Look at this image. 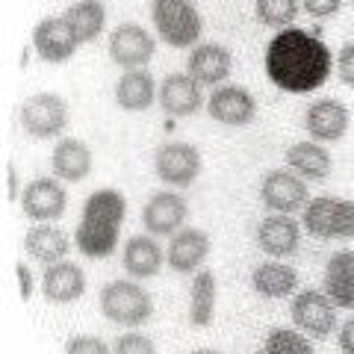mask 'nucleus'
I'll return each mask as SVG.
<instances>
[{"label":"nucleus","instance_id":"29","mask_svg":"<svg viewBox=\"0 0 354 354\" xmlns=\"http://www.w3.org/2000/svg\"><path fill=\"white\" fill-rule=\"evenodd\" d=\"M216 295H218V283L213 272H195L192 286H189V322L195 328H207L213 322L216 313Z\"/></svg>","mask_w":354,"mask_h":354},{"label":"nucleus","instance_id":"34","mask_svg":"<svg viewBox=\"0 0 354 354\" xmlns=\"http://www.w3.org/2000/svg\"><path fill=\"white\" fill-rule=\"evenodd\" d=\"M301 9L307 15H313L316 21H325V18H334L339 12L342 0H301Z\"/></svg>","mask_w":354,"mask_h":354},{"label":"nucleus","instance_id":"11","mask_svg":"<svg viewBox=\"0 0 354 354\" xmlns=\"http://www.w3.org/2000/svg\"><path fill=\"white\" fill-rule=\"evenodd\" d=\"M21 209L32 221H57L68 209V192L53 177H36L21 192Z\"/></svg>","mask_w":354,"mask_h":354},{"label":"nucleus","instance_id":"1","mask_svg":"<svg viewBox=\"0 0 354 354\" xmlns=\"http://www.w3.org/2000/svg\"><path fill=\"white\" fill-rule=\"evenodd\" d=\"M330 68H334V57L316 32L286 27L278 36H272L266 48V74L281 92H316L319 86H325Z\"/></svg>","mask_w":354,"mask_h":354},{"label":"nucleus","instance_id":"6","mask_svg":"<svg viewBox=\"0 0 354 354\" xmlns=\"http://www.w3.org/2000/svg\"><path fill=\"white\" fill-rule=\"evenodd\" d=\"M204 169V160H201V151H198L192 142H165V145L157 148L153 153V171L157 177L171 186V189H186V186L195 183V177L201 174Z\"/></svg>","mask_w":354,"mask_h":354},{"label":"nucleus","instance_id":"3","mask_svg":"<svg viewBox=\"0 0 354 354\" xmlns=\"http://www.w3.org/2000/svg\"><path fill=\"white\" fill-rule=\"evenodd\" d=\"M151 21L171 48H195L204 32V18L192 0H151Z\"/></svg>","mask_w":354,"mask_h":354},{"label":"nucleus","instance_id":"28","mask_svg":"<svg viewBox=\"0 0 354 354\" xmlns=\"http://www.w3.org/2000/svg\"><path fill=\"white\" fill-rule=\"evenodd\" d=\"M65 21L68 27L74 30V36L80 44H88L95 41L97 36L104 32V24H106V9L101 0H77L74 6L65 9Z\"/></svg>","mask_w":354,"mask_h":354},{"label":"nucleus","instance_id":"36","mask_svg":"<svg viewBox=\"0 0 354 354\" xmlns=\"http://www.w3.org/2000/svg\"><path fill=\"white\" fill-rule=\"evenodd\" d=\"M337 346H339L342 354H354V316L342 322L339 337H337Z\"/></svg>","mask_w":354,"mask_h":354},{"label":"nucleus","instance_id":"27","mask_svg":"<svg viewBox=\"0 0 354 354\" xmlns=\"http://www.w3.org/2000/svg\"><path fill=\"white\" fill-rule=\"evenodd\" d=\"M68 248H71L68 236L53 225H32L24 234V251L36 263H44V266H53V263L65 260Z\"/></svg>","mask_w":354,"mask_h":354},{"label":"nucleus","instance_id":"15","mask_svg":"<svg viewBox=\"0 0 354 354\" xmlns=\"http://www.w3.org/2000/svg\"><path fill=\"white\" fill-rule=\"evenodd\" d=\"M348 124H351L348 106L339 104L337 97H319V101H313L307 106L304 127H307L310 136L316 142H322V145L339 142L348 133Z\"/></svg>","mask_w":354,"mask_h":354},{"label":"nucleus","instance_id":"31","mask_svg":"<svg viewBox=\"0 0 354 354\" xmlns=\"http://www.w3.org/2000/svg\"><path fill=\"white\" fill-rule=\"evenodd\" d=\"M257 354H316L307 334L295 328H274Z\"/></svg>","mask_w":354,"mask_h":354},{"label":"nucleus","instance_id":"5","mask_svg":"<svg viewBox=\"0 0 354 354\" xmlns=\"http://www.w3.org/2000/svg\"><path fill=\"white\" fill-rule=\"evenodd\" d=\"M301 225L316 239H354V201L348 198H310Z\"/></svg>","mask_w":354,"mask_h":354},{"label":"nucleus","instance_id":"16","mask_svg":"<svg viewBox=\"0 0 354 354\" xmlns=\"http://www.w3.org/2000/svg\"><path fill=\"white\" fill-rule=\"evenodd\" d=\"M234 71V57L227 48L216 41H201L195 44L189 59H186V74L192 77L198 86H221Z\"/></svg>","mask_w":354,"mask_h":354},{"label":"nucleus","instance_id":"25","mask_svg":"<svg viewBox=\"0 0 354 354\" xmlns=\"http://www.w3.org/2000/svg\"><path fill=\"white\" fill-rule=\"evenodd\" d=\"M286 169H292L295 174H301L304 180H325L334 169V160L325 151L322 142L304 139L286 148Z\"/></svg>","mask_w":354,"mask_h":354},{"label":"nucleus","instance_id":"35","mask_svg":"<svg viewBox=\"0 0 354 354\" xmlns=\"http://www.w3.org/2000/svg\"><path fill=\"white\" fill-rule=\"evenodd\" d=\"M337 74L348 88H354V41L342 44V50L337 57Z\"/></svg>","mask_w":354,"mask_h":354},{"label":"nucleus","instance_id":"21","mask_svg":"<svg viewBox=\"0 0 354 354\" xmlns=\"http://www.w3.org/2000/svg\"><path fill=\"white\" fill-rule=\"evenodd\" d=\"M121 263H124V272L130 274L133 281H145L153 278L162 263H165V251L157 242V236L151 234H139V236H130L124 254H121Z\"/></svg>","mask_w":354,"mask_h":354},{"label":"nucleus","instance_id":"30","mask_svg":"<svg viewBox=\"0 0 354 354\" xmlns=\"http://www.w3.org/2000/svg\"><path fill=\"white\" fill-rule=\"evenodd\" d=\"M298 9H301V0H257L254 3V12H257L260 24L278 30V32L295 24Z\"/></svg>","mask_w":354,"mask_h":354},{"label":"nucleus","instance_id":"22","mask_svg":"<svg viewBox=\"0 0 354 354\" xmlns=\"http://www.w3.org/2000/svg\"><path fill=\"white\" fill-rule=\"evenodd\" d=\"M322 292L337 310H354V251H337L325 266Z\"/></svg>","mask_w":354,"mask_h":354},{"label":"nucleus","instance_id":"7","mask_svg":"<svg viewBox=\"0 0 354 354\" xmlns=\"http://www.w3.org/2000/svg\"><path fill=\"white\" fill-rule=\"evenodd\" d=\"M260 201L269 213H286L292 216L310 204V189L301 174L292 169H274L263 177L260 183Z\"/></svg>","mask_w":354,"mask_h":354},{"label":"nucleus","instance_id":"10","mask_svg":"<svg viewBox=\"0 0 354 354\" xmlns=\"http://www.w3.org/2000/svg\"><path fill=\"white\" fill-rule=\"evenodd\" d=\"M153 50H157V41H153L151 32L142 24H136V21L118 24L113 30V36H109V59L124 71L145 68L153 59Z\"/></svg>","mask_w":354,"mask_h":354},{"label":"nucleus","instance_id":"24","mask_svg":"<svg viewBox=\"0 0 354 354\" xmlns=\"http://www.w3.org/2000/svg\"><path fill=\"white\" fill-rule=\"evenodd\" d=\"M50 169L65 183H80L92 171V151L80 139H59V145L50 153Z\"/></svg>","mask_w":354,"mask_h":354},{"label":"nucleus","instance_id":"14","mask_svg":"<svg viewBox=\"0 0 354 354\" xmlns=\"http://www.w3.org/2000/svg\"><path fill=\"white\" fill-rule=\"evenodd\" d=\"M32 48H36L39 59L50 62V65H62L74 57V50L80 48L74 30L68 27V21L62 15L59 18H41L36 30H32Z\"/></svg>","mask_w":354,"mask_h":354},{"label":"nucleus","instance_id":"37","mask_svg":"<svg viewBox=\"0 0 354 354\" xmlns=\"http://www.w3.org/2000/svg\"><path fill=\"white\" fill-rule=\"evenodd\" d=\"M15 272H18V283H21V298L30 301V298H32V272H30V266L27 263H18Z\"/></svg>","mask_w":354,"mask_h":354},{"label":"nucleus","instance_id":"32","mask_svg":"<svg viewBox=\"0 0 354 354\" xmlns=\"http://www.w3.org/2000/svg\"><path fill=\"white\" fill-rule=\"evenodd\" d=\"M113 354H157V346L148 334H139V330H130V334H121L113 346Z\"/></svg>","mask_w":354,"mask_h":354},{"label":"nucleus","instance_id":"26","mask_svg":"<svg viewBox=\"0 0 354 354\" xmlns=\"http://www.w3.org/2000/svg\"><path fill=\"white\" fill-rule=\"evenodd\" d=\"M251 286L263 298H286L295 292L298 272L281 260H266L251 272Z\"/></svg>","mask_w":354,"mask_h":354},{"label":"nucleus","instance_id":"4","mask_svg":"<svg viewBox=\"0 0 354 354\" xmlns=\"http://www.w3.org/2000/svg\"><path fill=\"white\" fill-rule=\"evenodd\" d=\"M101 313L121 328H142L153 319V298L142 283L136 281H113L101 290Z\"/></svg>","mask_w":354,"mask_h":354},{"label":"nucleus","instance_id":"2","mask_svg":"<svg viewBox=\"0 0 354 354\" xmlns=\"http://www.w3.org/2000/svg\"><path fill=\"white\" fill-rule=\"evenodd\" d=\"M127 216V201L118 189H97L86 198L80 225L74 230L77 251L88 260H104L115 251L121 225Z\"/></svg>","mask_w":354,"mask_h":354},{"label":"nucleus","instance_id":"18","mask_svg":"<svg viewBox=\"0 0 354 354\" xmlns=\"http://www.w3.org/2000/svg\"><path fill=\"white\" fill-rule=\"evenodd\" d=\"M257 245L272 260L292 257L298 245H301V225L286 213H269L257 225Z\"/></svg>","mask_w":354,"mask_h":354},{"label":"nucleus","instance_id":"9","mask_svg":"<svg viewBox=\"0 0 354 354\" xmlns=\"http://www.w3.org/2000/svg\"><path fill=\"white\" fill-rule=\"evenodd\" d=\"M290 316L301 334L316 337V339L334 334V328H337V304L319 290L298 292L290 304Z\"/></svg>","mask_w":354,"mask_h":354},{"label":"nucleus","instance_id":"23","mask_svg":"<svg viewBox=\"0 0 354 354\" xmlns=\"http://www.w3.org/2000/svg\"><path fill=\"white\" fill-rule=\"evenodd\" d=\"M160 95V86L153 83V74L148 68L124 71L115 83V101L127 113H145L153 106V97Z\"/></svg>","mask_w":354,"mask_h":354},{"label":"nucleus","instance_id":"12","mask_svg":"<svg viewBox=\"0 0 354 354\" xmlns=\"http://www.w3.org/2000/svg\"><path fill=\"white\" fill-rule=\"evenodd\" d=\"M186 216H189V207L183 195H177V189L153 192L142 207V225L151 236H174L183 227Z\"/></svg>","mask_w":354,"mask_h":354},{"label":"nucleus","instance_id":"38","mask_svg":"<svg viewBox=\"0 0 354 354\" xmlns=\"http://www.w3.org/2000/svg\"><path fill=\"white\" fill-rule=\"evenodd\" d=\"M18 198V171L15 165H6V201H15Z\"/></svg>","mask_w":354,"mask_h":354},{"label":"nucleus","instance_id":"8","mask_svg":"<svg viewBox=\"0 0 354 354\" xmlns=\"http://www.w3.org/2000/svg\"><path fill=\"white\" fill-rule=\"evenodd\" d=\"M21 127L32 139H53L68 127V104L53 92H39L21 104Z\"/></svg>","mask_w":354,"mask_h":354},{"label":"nucleus","instance_id":"39","mask_svg":"<svg viewBox=\"0 0 354 354\" xmlns=\"http://www.w3.org/2000/svg\"><path fill=\"white\" fill-rule=\"evenodd\" d=\"M192 354H221V351H216V348H195Z\"/></svg>","mask_w":354,"mask_h":354},{"label":"nucleus","instance_id":"13","mask_svg":"<svg viewBox=\"0 0 354 354\" xmlns=\"http://www.w3.org/2000/svg\"><path fill=\"white\" fill-rule=\"evenodd\" d=\"M207 113L225 127H245L257 115V101L242 86H216L207 101Z\"/></svg>","mask_w":354,"mask_h":354},{"label":"nucleus","instance_id":"17","mask_svg":"<svg viewBox=\"0 0 354 354\" xmlns=\"http://www.w3.org/2000/svg\"><path fill=\"white\" fill-rule=\"evenodd\" d=\"M157 101H160L162 113L169 118H189V115H195L198 109L204 106L201 86H198L186 71L165 74V80L160 83Z\"/></svg>","mask_w":354,"mask_h":354},{"label":"nucleus","instance_id":"19","mask_svg":"<svg viewBox=\"0 0 354 354\" xmlns=\"http://www.w3.org/2000/svg\"><path fill=\"white\" fill-rule=\"evenodd\" d=\"M209 254V236L201 227H180L165 248V263L177 274H195Z\"/></svg>","mask_w":354,"mask_h":354},{"label":"nucleus","instance_id":"20","mask_svg":"<svg viewBox=\"0 0 354 354\" xmlns=\"http://www.w3.org/2000/svg\"><path fill=\"white\" fill-rule=\"evenodd\" d=\"M86 292V274L77 263L59 260L44 269L41 274V295L50 304H71Z\"/></svg>","mask_w":354,"mask_h":354},{"label":"nucleus","instance_id":"33","mask_svg":"<svg viewBox=\"0 0 354 354\" xmlns=\"http://www.w3.org/2000/svg\"><path fill=\"white\" fill-rule=\"evenodd\" d=\"M65 354H113V348L106 346L101 337H83L77 334L65 342Z\"/></svg>","mask_w":354,"mask_h":354}]
</instances>
